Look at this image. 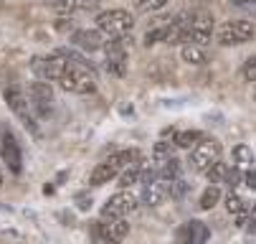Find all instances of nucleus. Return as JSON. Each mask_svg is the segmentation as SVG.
Wrapping results in <instances>:
<instances>
[{
  "mask_svg": "<svg viewBox=\"0 0 256 244\" xmlns=\"http://www.w3.org/2000/svg\"><path fill=\"white\" fill-rule=\"evenodd\" d=\"M58 87L74 94H92L96 89V74L92 64H76V61H66L64 72L58 77Z\"/></svg>",
  "mask_w": 256,
  "mask_h": 244,
  "instance_id": "nucleus-1",
  "label": "nucleus"
},
{
  "mask_svg": "<svg viewBox=\"0 0 256 244\" xmlns=\"http://www.w3.org/2000/svg\"><path fill=\"white\" fill-rule=\"evenodd\" d=\"M137 160H140V150H134V148H132V150L112 153L106 160L96 163V168L89 173V183H92V186H104V183H109L112 178H117L127 165H132V163H137Z\"/></svg>",
  "mask_w": 256,
  "mask_h": 244,
  "instance_id": "nucleus-2",
  "label": "nucleus"
},
{
  "mask_svg": "<svg viewBox=\"0 0 256 244\" xmlns=\"http://www.w3.org/2000/svg\"><path fill=\"white\" fill-rule=\"evenodd\" d=\"M224 155V148L221 143L216 140V137H200V140L190 148V168L196 173H206L213 163H218Z\"/></svg>",
  "mask_w": 256,
  "mask_h": 244,
  "instance_id": "nucleus-3",
  "label": "nucleus"
},
{
  "mask_svg": "<svg viewBox=\"0 0 256 244\" xmlns=\"http://www.w3.org/2000/svg\"><path fill=\"white\" fill-rule=\"evenodd\" d=\"M132 26H134V18H132L127 11H122V8L104 11V13L96 16V28L104 33V36H109V39H122V36H127V33L132 31Z\"/></svg>",
  "mask_w": 256,
  "mask_h": 244,
  "instance_id": "nucleus-4",
  "label": "nucleus"
},
{
  "mask_svg": "<svg viewBox=\"0 0 256 244\" xmlns=\"http://www.w3.org/2000/svg\"><path fill=\"white\" fill-rule=\"evenodd\" d=\"M254 33H256V28L251 21H226L218 26L216 39L221 46H241L254 39Z\"/></svg>",
  "mask_w": 256,
  "mask_h": 244,
  "instance_id": "nucleus-5",
  "label": "nucleus"
},
{
  "mask_svg": "<svg viewBox=\"0 0 256 244\" xmlns=\"http://www.w3.org/2000/svg\"><path fill=\"white\" fill-rule=\"evenodd\" d=\"M6 104L10 107V112L23 122L26 130H30L33 135H38V122H36V115L30 110V104H28V97L20 87H8L6 89Z\"/></svg>",
  "mask_w": 256,
  "mask_h": 244,
  "instance_id": "nucleus-6",
  "label": "nucleus"
},
{
  "mask_svg": "<svg viewBox=\"0 0 256 244\" xmlns=\"http://www.w3.org/2000/svg\"><path fill=\"white\" fill-rule=\"evenodd\" d=\"M28 104H30V110L36 117H48L51 115V107H54V89L48 82L38 79V82H30L28 84Z\"/></svg>",
  "mask_w": 256,
  "mask_h": 244,
  "instance_id": "nucleus-7",
  "label": "nucleus"
},
{
  "mask_svg": "<svg viewBox=\"0 0 256 244\" xmlns=\"http://www.w3.org/2000/svg\"><path fill=\"white\" fill-rule=\"evenodd\" d=\"M104 56H106V72L114 77L127 74V36L104 41Z\"/></svg>",
  "mask_w": 256,
  "mask_h": 244,
  "instance_id": "nucleus-8",
  "label": "nucleus"
},
{
  "mask_svg": "<svg viewBox=\"0 0 256 244\" xmlns=\"http://www.w3.org/2000/svg\"><path fill=\"white\" fill-rule=\"evenodd\" d=\"M137 206H140V196H134L132 191L122 188V191H117L114 196H109L104 201L102 216H127V214L134 211Z\"/></svg>",
  "mask_w": 256,
  "mask_h": 244,
  "instance_id": "nucleus-9",
  "label": "nucleus"
},
{
  "mask_svg": "<svg viewBox=\"0 0 256 244\" xmlns=\"http://www.w3.org/2000/svg\"><path fill=\"white\" fill-rule=\"evenodd\" d=\"M64 66H66V59L58 51L48 54V56H33V61H30V69L36 72V77L44 82H58Z\"/></svg>",
  "mask_w": 256,
  "mask_h": 244,
  "instance_id": "nucleus-10",
  "label": "nucleus"
},
{
  "mask_svg": "<svg viewBox=\"0 0 256 244\" xmlns=\"http://www.w3.org/2000/svg\"><path fill=\"white\" fill-rule=\"evenodd\" d=\"M96 234L102 244H122L130 234V224L124 221V216H102Z\"/></svg>",
  "mask_w": 256,
  "mask_h": 244,
  "instance_id": "nucleus-11",
  "label": "nucleus"
},
{
  "mask_svg": "<svg viewBox=\"0 0 256 244\" xmlns=\"http://www.w3.org/2000/svg\"><path fill=\"white\" fill-rule=\"evenodd\" d=\"M0 155H3V163L8 165L10 173H18L23 170V153H20V145L16 140V135L13 132H3V137H0Z\"/></svg>",
  "mask_w": 256,
  "mask_h": 244,
  "instance_id": "nucleus-12",
  "label": "nucleus"
},
{
  "mask_svg": "<svg viewBox=\"0 0 256 244\" xmlns=\"http://www.w3.org/2000/svg\"><path fill=\"white\" fill-rule=\"evenodd\" d=\"M210 236V229L203 221H186L175 231V244H206Z\"/></svg>",
  "mask_w": 256,
  "mask_h": 244,
  "instance_id": "nucleus-13",
  "label": "nucleus"
},
{
  "mask_svg": "<svg viewBox=\"0 0 256 244\" xmlns=\"http://www.w3.org/2000/svg\"><path fill=\"white\" fill-rule=\"evenodd\" d=\"M71 44L82 51H99L104 46V33L99 28H76L71 33Z\"/></svg>",
  "mask_w": 256,
  "mask_h": 244,
  "instance_id": "nucleus-14",
  "label": "nucleus"
},
{
  "mask_svg": "<svg viewBox=\"0 0 256 244\" xmlns=\"http://www.w3.org/2000/svg\"><path fill=\"white\" fill-rule=\"evenodd\" d=\"M142 201L148 203V206H160L162 201L170 198V181L165 178H155L150 183H142Z\"/></svg>",
  "mask_w": 256,
  "mask_h": 244,
  "instance_id": "nucleus-15",
  "label": "nucleus"
},
{
  "mask_svg": "<svg viewBox=\"0 0 256 244\" xmlns=\"http://www.w3.org/2000/svg\"><path fill=\"white\" fill-rule=\"evenodd\" d=\"M248 208H251V203L238 193V191H228V196H226V211L231 214V216H236V221L238 224H246V216H248Z\"/></svg>",
  "mask_w": 256,
  "mask_h": 244,
  "instance_id": "nucleus-16",
  "label": "nucleus"
},
{
  "mask_svg": "<svg viewBox=\"0 0 256 244\" xmlns=\"http://www.w3.org/2000/svg\"><path fill=\"white\" fill-rule=\"evenodd\" d=\"M96 6V0H54V11L61 16H71L79 11H92Z\"/></svg>",
  "mask_w": 256,
  "mask_h": 244,
  "instance_id": "nucleus-17",
  "label": "nucleus"
},
{
  "mask_svg": "<svg viewBox=\"0 0 256 244\" xmlns=\"http://www.w3.org/2000/svg\"><path fill=\"white\" fill-rule=\"evenodd\" d=\"M144 173H148V168L142 165V160L127 165V168L120 173V186H122V188H130V186H134V183H142V181H144Z\"/></svg>",
  "mask_w": 256,
  "mask_h": 244,
  "instance_id": "nucleus-18",
  "label": "nucleus"
},
{
  "mask_svg": "<svg viewBox=\"0 0 256 244\" xmlns=\"http://www.w3.org/2000/svg\"><path fill=\"white\" fill-rule=\"evenodd\" d=\"M231 168L234 165H226V163H213L208 170H206V176H208V181L210 183H228V178H231Z\"/></svg>",
  "mask_w": 256,
  "mask_h": 244,
  "instance_id": "nucleus-19",
  "label": "nucleus"
},
{
  "mask_svg": "<svg viewBox=\"0 0 256 244\" xmlns=\"http://www.w3.org/2000/svg\"><path fill=\"white\" fill-rule=\"evenodd\" d=\"M182 61H188V64H193V66H200V64H206L208 59H206V51H203V46H198V44H182Z\"/></svg>",
  "mask_w": 256,
  "mask_h": 244,
  "instance_id": "nucleus-20",
  "label": "nucleus"
},
{
  "mask_svg": "<svg viewBox=\"0 0 256 244\" xmlns=\"http://www.w3.org/2000/svg\"><path fill=\"white\" fill-rule=\"evenodd\" d=\"M180 170H182V165H180V160L172 155V158H168V160H162V163L158 165V176L165 178V181H172V178H180Z\"/></svg>",
  "mask_w": 256,
  "mask_h": 244,
  "instance_id": "nucleus-21",
  "label": "nucleus"
},
{
  "mask_svg": "<svg viewBox=\"0 0 256 244\" xmlns=\"http://www.w3.org/2000/svg\"><path fill=\"white\" fill-rule=\"evenodd\" d=\"M203 137V132H198V130H182V132H175L172 135V143H175V148H186V150H190L198 140Z\"/></svg>",
  "mask_w": 256,
  "mask_h": 244,
  "instance_id": "nucleus-22",
  "label": "nucleus"
},
{
  "mask_svg": "<svg viewBox=\"0 0 256 244\" xmlns=\"http://www.w3.org/2000/svg\"><path fill=\"white\" fill-rule=\"evenodd\" d=\"M218 201H221V188H218V183H210V186L203 191L198 206H200V211H210V208H213Z\"/></svg>",
  "mask_w": 256,
  "mask_h": 244,
  "instance_id": "nucleus-23",
  "label": "nucleus"
},
{
  "mask_svg": "<svg viewBox=\"0 0 256 244\" xmlns=\"http://www.w3.org/2000/svg\"><path fill=\"white\" fill-rule=\"evenodd\" d=\"M234 160H236V168L248 170V168L254 165V153H251V148H248V145H236V148H234Z\"/></svg>",
  "mask_w": 256,
  "mask_h": 244,
  "instance_id": "nucleus-24",
  "label": "nucleus"
},
{
  "mask_svg": "<svg viewBox=\"0 0 256 244\" xmlns=\"http://www.w3.org/2000/svg\"><path fill=\"white\" fill-rule=\"evenodd\" d=\"M172 150H175V143H168V140H158L155 148H152V160L160 165L162 160L172 158Z\"/></svg>",
  "mask_w": 256,
  "mask_h": 244,
  "instance_id": "nucleus-25",
  "label": "nucleus"
},
{
  "mask_svg": "<svg viewBox=\"0 0 256 244\" xmlns=\"http://www.w3.org/2000/svg\"><path fill=\"white\" fill-rule=\"evenodd\" d=\"M168 23H162V26H158V28H152V31H148L144 33V44L148 46H152V44H160V41H165L168 44Z\"/></svg>",
  "mask_w": 256,
  "mask_h": 244,
  "instance_id": "nucleus-26",
  "label": "nucleus"
},
{
  "mask_svg": "<svg viewBox=\"0 0 256 244\" xmlns=\"http://www.w3.org/2000/svg\"><path fill=\"white\" fill-rule=\"evenodd\" d=\"M165 3H168V0H137V8L142 13H152V11L165 8Z\"/></svg>",
  "mask_w": 256,
  "mask_h": 244,
  "instance_id": "nucleus-27",
  "label": "nucleus"
},
{
  "mask_svg": "<svg viewBox=\"0 0 256 244\" xmlns=\"http://www.w3.org/2000/svg\"><path fill=\"white\" fill-rule=\"evenodd\" d=\"M228 3L234 8H238V11H244V13H248V16L256 18V0H228Z\"/></svg>",
  "mask_w": 256,
  "mask_h": 244,
  "instance_id": "nucleus-28",
  "label": "nucleus"
},
{
  "mask_svg": "<svg viewBox=\"0 0 256 244\" xmlns=\"http://www.w3.org/2000/svg\"><path fill=\"white\" fill-rule=\"evenodd\" d=\"M241 77H244L246 82H256V56L248 59V61L241 66Z\"/></svg>",
  "mask_w": 256,
  "mask_h": 244,
  "instance_id": "nucleus-29",
  "label": "nucleus"
},
{
  "mask_svg": "<svg viewBox=\"0 0 256 244\" xmlns=\"http://www.w3.org/2000/svg\"><path fill=\"white\" fill-rule=\"evenodd\" d=\"M246 224L251 226V229H256V201L251 203V208H248V216H246Z\"/></svg>",
  "mask_w": 256,
  "mask_h": 244,
  "instance_id": "nucleus-30",
  "label": "nucleus"
},
{
  "mask_svg": "<svg viewBox=\"0 0 256 244\" xmlns=\"http://www.w3.org/2000/svg\"><path fill=\"white\" fill-rule=\"evenodd\" d=\"M0 186H3V173H0Z\"/></svg>",
  "mask_w": 256,
  "mask_h": 244,
  "instance_id": "nucleus-31",
  "label": "nucleus"
}]
</instances>
